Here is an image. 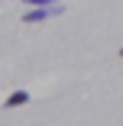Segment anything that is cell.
Returning <instances> with one entry per match:
<instances>
[{"label": "cell", "instance_id": "obj_1", "mask_svg": "<svg viewBox=\"0 0 123 126\" xmlns=\"http://www.w3.org/2000/svg\"><path fill=\"white\" fill-rule=\"evenodd\" d=\"M62 13V3H52V7H29L26 16H23V23H42L49 16H58Z\"/></svg>", "mask_w": 123, "mask_h": 126}, {"label": "cell", "instance_id": "obj_2", "mask_svg": "<svg viewBox=\"0 0 123 126\" xmlns=\"http://www.w3.org/2000/svg\"><path fill=\"white\" fill-rule=\"evenodd\" d=\"M23 104H29V91H13V94L3 100L7 110H16V107H23Z\"/></svg>", "mask_w": 123, "mask_h": 126}, {"label": "cell", "instance_id": "obj_3", "mask_svg": "<svg viewBox=\"0 0 123 126\" xmlns=\"http://www.w3.org/2000/svg\"><path fill=\"white\" fill-rule=\"evenodd\" d=\"M26 7H52V3H62V0H23Z\"/></svg>", "mask_w": 123, "mask_h": 126}, {"label": "cell", "instance_id": "obj_4", "mask_svg": "<svg viewBox=\"0 0 123 126\" xmlns=\"http://www.w3.org/2000/svg\"><path fill=\"white\" fill-rule=\"evenodd\" d=\"M120 58H123V48H120Z\"/></svg>", "mask_w": 123, "mask_h": 126}]
</instances>
